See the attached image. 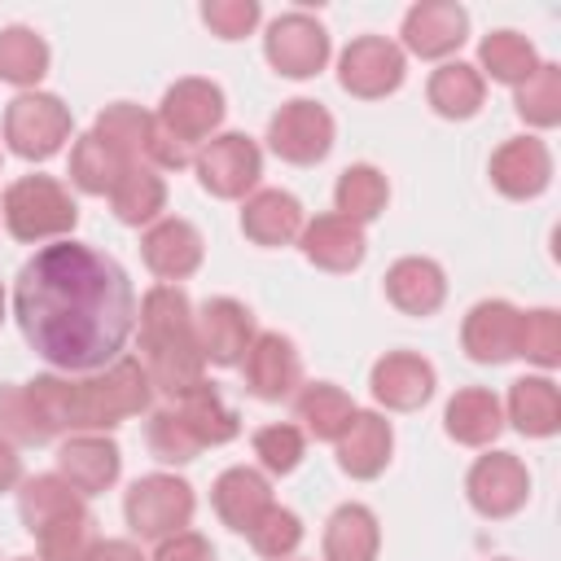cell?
Wrapping results in <instances>:
<instances>
[{
  "label": "cell",
  "mask_w": 561,
  "mask_h": 561,
  "mask_svg": "<svg viewBox=\"0 0 561 561\" xmlns=\"http://www.w3.org/2000/svg\"><path fill=\"white\" fill-rule=\"evenodd\" d=\"M390 202V180L373 162H351L333 184V210L351 224H373Z\"/></svg>",
  "instance_id": "836d02e7"
},
{
  "label": "cell",
  "mask_w": 561,
  "mask_h": 561,
  "mask_svg": "<svg viewBox=\"0 0 561 561\" xmlns=\"http://www.w3.org/2000/svg\"><path fill=\"white\" fill-rule=\"evenodd\" d=\"M443 430L460 447H491L504 430V403L486 386H465L443 408Z\"/></svg>",
  "instance_id": "484cf974"
},
{
  "label": "cell",
  "mask_w": 561,
  "mask_h": 561,
  "mask_svg": "<svg viewBox=\"0 0 561 561\" xmlns=\"http://www.w3.org/2000/svg\"><path fill=\"white\" fill-rule=\"evenodd\" d=\"M302 224H307L302 202L294 193H285V188H254L241 202V232H245V241H254L263 250L294 245Z\"/></svg>",
  "instance_id": "cb8c5ba5"
},
{
  "label": "cell",
  "mask_w": 561,
  "mask_h": 561,
  "mask_svg": "<svg viewBox=\"0 0 561 561\" xmlns=\"http://www.w3.org/2000/svg\"><path fill=\"white\" fill-rule=\"evenodd\" d=\"M491 184L513 197V202H530L552 184V149L539 136H508L495 153H491Z\"/></svg>",
  "instance_id": "d6986e66"
},
{
  "label": "cell",
  "mask_w": 561,
  "mask_h": 561,
  "mask_svg": "<svg viewBox=\"0 0 561 561\" xmlns=\"http://www.w3.org/2000/svg\"><path fill=\"white\" fill-rule=\"evenodd\" d=\"M193 324H197V346L215 368H237L250 342L259 337L254 311L237 298H206L202 311H193Z\"/></svg>",
  "instance_id": "5bb4252c"
},
{
  "label": "cell",
  "mask_w": 561,
  "mask_h": 561,
  "mask_svg": "<svg viewBox=\"0 0 561 561\" xmlns=\"http://www.w3.org/2000/svg\"><path fill=\"white\" fill-rule=\"evenodd\" d=\"M228 114V101H224V88L210 83V79H175L167 92H162V105H158V123L171 127L184 145L202 149L210 136H219V123Z\"/></svg>",
  "instance_id": "7c38bea8"
},
{
  "label": "cell",
  "mask_w": 561,
  "mask_h": 561,
  "mask_svg": "<svg viewBox=\"0 0 561 561\" xmlns=\"http://www.w3.org/2000/svg\"><path fill=\"white\" fill-rule=\"evenodd\" d=\"M465 495H469L478 517L504 522V517L526 508V500H530V469L513 451H486V456H478L469 465Z\"/></svg>",
  "instance_id": "8fae6325"
},
{
  "label": "cell",
  "mask_w": 561,
  "mask_h": 561,
  "mask_svg": "<svg viewBox=\"0 0 561 561\" xmlns=\"http://www.w3.org/2000/svg\"><path fill=\"white\" fill-rule=\"evenodd\" d=\"M434 386H438V373L425 355L416 351H386L373 373H368V390L381 408L390 412H416L434 399Z\"/></svg>",
  "instance_id": "9a60e30c"
},
{
  "label": "cell",
  "mask_w": 561,
  "mask_h": 561,
  "mask_svg": "<svg viewBox=\"0 0 561 561\" xmlns=\"http://www.w3.org/2000/svg\"><path fill=\"white\" fill-rule=\"evenodd\" d=\"M333 140H337V123L311 96H294V101H285L267 118V149L280 162H289V167H316V162H324L329 149H333Z\"/></svg>",
  "instance_id": "ba28073f"
},
{
  "label": "cell",
  "mask_w": 561,
  "mask_h": 561,
  "mask_svg": "<svg viewBox=\"0 0 561 561\" xmlns=\"http://www.w3.org/2000/svg\"><path fill=\"white\" fill-rule=\"evenodd\" d=\"M517 355L543 373H552L561 364V316L552 307H535L522 311V329H517Z\"/></svg>",
  "instance_id": "ab89813d"
},
{
  "label": "cell",
  "mask_w": 561,
  "mask_h": 561,
  "mask_svg": "<svg viewBox=\"0 0 561 561\" xmlns=\"http://www.w3.org/2000/svg\"><path fill=\"white\" fill-rule=\"evenodd\" d=\"M79 513H83V500L57 473H35L18 491V517L31 535H39V530H48L66 517H79Z\"/></svg>",
  "instance_id": "d6a6232c"
},
{
  "label": "cell",
  "mask_w": 561,
  "mask_h": 561,
  "mask_svg": "<svg viewBox=\"0 0 561 561\" xmlns=\"http://www.w3.org/2000/svg\"><path fill=\"white\" fill-rule=\"evenodd\" d=\"M149 123H153V114H145L140 105H131V101H114V105H105L101 114H96V123H92V131L123 158V162H140L145 158V140H149Z\"/></svg>",
  "instance_id": "f35d334b"
},
{
  "label": "cell",
  "mask_w": 561,
  "mask_h": 561,
  "mask_svg": "<svg viewBox=\"0 0 561 561\" xmlns=\"http://www.w3.org/2000/svg\"><path fill=\"white\" fill-rule=\"evenodd\" d=\"M35 543H39V561H83L92 548V517L88 513L66 517V522L39 530Z\"/></svg>",
  "instance_id": "f6af8a7d"
},
{
  "label": "cell",
  "mask_w": 561,
  "mask_h": 561,
  "mask_svg": "<svg viewBox=\"0 0 561 561\" xmlns=\"http://www.w3.org/2000/svg\"><path fill=\"white\" fill-rule=\"evenodd\" d=\"M241 373H245V390L263 403L294 399V390L302 386V359L285 333H259L241 359Z\"/></svg>",
  "instance_id": "ac0fdd59"
},
{
  "label": "cell",
  "mask_w": 561,
  "mask_h": 561,
  "mask_svg": "<svg viewBox=\"0 0 561 561\" xmlns=\"http://www.w3.org/2000/svg\"><path fill=\"white\" fill-rule=\"evenodd\" d=\"M131 162H123L96 131H83L75 145H70V184L88 197H110L114 184L123 180Z\"/></svg>",
  "instance_id": "8d00e7d4"
},
{
  "label": "cell",
  "mask_w": 561,
  "mask_h": 561,
  "mask_svg": "<svg viewBox=\"0 0 561 561\" xmlns=\"http://www.w3.org/2000/svg\"><path fill=\"white\" fill-rule=\"evenodd\" d=\"M381 522L368 504H337L324 522V561H377Z\"/></svg>",
  "instance_id": "83f0119b"
},
{
  "label": "cell",
  "mask_w": 561,
  "mask_h": 561,
  "mask_svg": "<svg viewBox=\"0 0 561 561\" xmlns=\"http://www.w3.org/2000/svg\"><path fill=\"white\" fill-rule=\"evenodd\" d=\"M145 443H149L153 460H162V465H188V460H197V451H202V443L193 438V430L180 421L175 408H162V412L149 416Z\"/></svg>",
  "instance_id": "7bdbcfd3"
},
{
  "label": "cell",
  "mask_w": 561,
  "mask_h": 561,
  "mask_svg": "<svg viewBox=\"0 0 561 561\" xmlns=\"http://www.w3.org/2000/svg\"><path fill=\"white\" fill-rule=\"evenodd\" d=\"M123 473V451L114 438L105 434H70L61 447H57V478L79 495H101L118 482Z\"/></svg>",
  "instance_id": "2e32d148"
},
{
  "label": "cell",
  "mask_w": 561,
  "mask_h": 561,
  "mask_svg": "<svg viewBox=\"0 0 561 561\" xmlns=\"http://www.w3.org/2000/svg\"><path fill=\"white\" fill-rule=\"evenodd\" d=\"M513 110L522 123L548 131L561 123V66L557 61H539V70L513 88Z\"/></svg>",
  "instance_id": "74e56055"
},
{
  "label": "cell",
  "mask_w": 561,
  "mask_h": 561,
  "mask_svg": "<svg viewBox=\"0 0 561 561\" xmlns=\"http://www.w3.org/2000/svg\"><path fill=\"white\" fill-rule=\"evenodd\" d=\"M175 412H180V421L193 430V438H197L202 447H224V443H232V438L241 434L237 408H228L224 394H219L210 381L184 390V394L175 399Z\"/></svg>",
  "instance_id": "4dcf8cb0"
},
{
  "label": "cell",
  "mask_w": 561,
  "mask_h": 561,
  "mask_svg": "<svg viewBox=\"0 0 561 561\" xmlns=\"http://www.w3.org/2000/svg\"><path fill=\"white\" fill-rule=\"evenodd\" d=\"M386 298L403 316H434L447 302V272L425 254H403L386 267Z\"/></svg>",
  "instance_id": "d4e9b609"
},
{
  "label": "cell",
  "mask_w": 561,
  "mask_h": 561,
  "mask_svg": "<svg viewBox=\"0 0 561 561\" xmlns=\"http://www.w3.org/2000/svg\"><path fill=\"white\" fill-rule=\"evenodd\" d=\"M504 421L526 438H552L561 430V390L552 377H517L504 399Z\"/></svg>",
  "instance_id": "4316f807"
},
{
  "label": "cell",
  "mask_w": 561,
  "mask_h": 561,
  "mask_svg": "<svg viewBox=\"0 0 561 561\" xmlns=\"http://www.w3.org/2000/svg\"><path fill=\"white\" fill-rule=\"evenodd\" d=\"M13 320L44 364L83 377L123 355L136 324V294L105 250L66 237L39 245L18 267Z\"/></svg>",
  "instance_id": "6da1fadb"
},
{
  "label": "cell",
  "mask_w": 561,
  "mask_h": 561,
  "mask_svg": "<svg viewBox=\"0 0 561 561\" xmlns=\"http://www.w3.org/2000/svg\"><path fill=\"white\" fill-rule=\"evenodd\" d=\"M149 561H215V548L197 530H175V535L158 539V548H153Z\"/></svg>",
  "instance_id": "7dc6e473"
},
{
  "label": "cell",
  "mask_w": 561,
  "mask_h": 561,
  "mask_svg": "<svg viewBox=\"0 0 561 561\" xmlns=\"http://www.w3.org/2000/svg\"><path fill=\"white\" fill-rule=\"evenodd\" d=\"M140 259H145V267L162 280V285H175V280H184V276H193L197 267H202V259H206V241H202V232L188 224V219H158V224H149L145 228V237H140Z\"/></svg>",
  "instance_id": "44dd1931"
},
{
  "label": "cell",
  "mask_w": 561,
  "mask_h": 561,
  "mask_svg": "<svg viewBox=\"0 0 561 561\" xmlns=\"http://www.w3.org/2000/svg\"><path fill=\"white\" fill-rule=\"evenodd\" d=\"M110 206H114L118 224H127V228H149V224H158L162 210H167V180H162L153 167L136 162V167H127L123 180L114 184Z\"/></svg>",
  "instance_id": "1f68e13d"
},
{
  "label": "cell",
  "mask_w": 561,
  "mask_h": 561,
  "mask_svg": "<svg viewBox=\"0 0 561 561\" xmlns=\"http://www.w3.org/2000/svg\"><path fill=\"white\" fill-rule=\"evenodd\" d=\"M0 438H9L13 447H39L48 443V425L39 421L26 386H13V381H0Z\"/></svg>",
  "instance_id": "b9f144b4"
},
{
  "label": "cell",
  "mask_w": 561,
  "mask_h": 561,
  "mask_svg": "<svg viewBox=\"0 0 561 561\" xmlns=\"http://www.w3.org/2000/svg\"><path fill=\"white\" fill-rule=\"evenodd\" d=\"M13 486H22V456L9 438H0V495Z\"/></svg>",
  "instance_id": "681fc988"
},
{
  "label": "cell",
  "mask_w": 561,
  "mask_h": 561,
  "mask_svg": "<svg viewBox=\"0 0 561 561\" xmlns=\"http://www.w3.org/2000/svg\"><path fill=\"white\" fill-rule=\"evenodd\" d=\"M0 324H4V285H0Z\"/></svg>",
  "instance_id": "f907efd6"
},
{
  "label": "cell",
  "mask_w": 561,
  "mask_h": 561,
  "mask_svg": "<svg viewBox=\"0 0 561 561\" xmlns=\"http://www.w3.org/2000/svg\"><path fill=\"white\" fill-rule=\"evenodd\" d=\"M18 561H31V557H18Z\"/></svg>",
  "instance_id": "816d5d0a"
},
{
  "label": "cell",
  "mask_w": 561,
  "mask_h": 561,
  "mask_svg": "<svg viewBox=\"0 0 561 561\" xmlns=\"http://www.w3.org/2000/svg\"><path fill=\"white\" fill-rule=\"evenodd\" d=\"M193 513H197V495L175 473H145L123 495V517H127L136 539H153L158 543V539H167L175 530H188Z\"/></svg>",
  "instance_id": "8992f818"
},
{
  "label": "cell",
  "mask_w": 561,
  "mask_h": 561,
  "mask_svg": "<svg viewBox=\"0 0 561 561\" xmlns=\"http://www.w3.org/2000/svg\"><path fill=\"white\" fill-rule=\"evenodd\" d=\"M0 219L13 241L39 245V241H66L79 224V206L70 188L53 175H22L0 193Z\"/></svg>",
  "instance_id": "277c9868"
},
{
  "label": "cell",
  "mask_w": 561,
  "mask_h": 561,
  "mask_svg": "<svg viewBox=\"0 0 561 561\" xmlns=\"http://www.w3.org/2000/svg\"><path fill=\"white\" fill-rule=\"evenodd\" d=\"M298 250H302V259H307L311 267L333 272V276H346V272H355V267L364 263L368 237H364L359 224H351V219H342L337 210H329V215H316V219L302 224Z\"/></svg>",
  "instance_id": "ffe728a7"
},
{
  "label": "cell",
  "mask_w": 561,
  "mask_h": 561,
  "mask_svg": "<svg viewBox=\"0 0 561 561\" xmlns=\"http://www.w3.org/2000/svg\"><path fill=\"white\" fill-rule=\"evenodd\" d=\"M48 39L31 26H0V79L22 88V92H35V83L48 75Z\"/></svg>",
  "instance_id": "e575fe53"
},
{
  "label": "cell",
  "mask_w": 561,
  "mask_h": 561,
  "mask_svg": "<svg viewBox=\"0 0 561 561\" xmlns=\"http://www.w3.org/2000/svg\"><path fill=\"white\" fill-rule=\"evenodd\" d=\"M495 561H508V557H495Z\"/></svg>",
  "instance_id": "f5cc1de1"
},
{
  "label": "cell",
  "mask_w": 561,
  "mask_h": 561,
  "mask_svg": "<svg viewBox=\"0 0 561 561\" xmlns=\"http://www.w3.org/2000/svg\"><path fill=\"white\" fill-rule=\"evenodd\" d=\"M517 329H522V307H513L508 298H482L465 311L460 346L473 364H508L517 359Z\"/></svg>",
  "instance_id": "e0dca14e"
},
{
  "label": "cell",
  "mask_w": 561,
  "mask_h": 561,
  "mask_svg": "<svg viewBox=\"0 0 561 561\" xmlns=\"http://www.w3.org/2000/svg\"><path fill=\"white\" fill-rule=\"evenodd\" d=\"M250 543H254V552L267 557V561H289V557L298 552V543H302V517H298L294 508L272 504V508L259 517V526L250 530Z\"/></svg>",
  "instance_id": "ee69618b"
},
{
  "label": "cell",
  "mask_w": 561,
  "mask_h": 561,
  "mask_svg": "<svg viewBox=\"0 0 561 561\" xmlns=\"http://www.w3.org/2000/svg\"><path fill=\"white\" fill-rule=\"evenodd\" d=\"M294 412L302 421L298 425L302 434H311L316 443H337L342 430L355 416V399L342 386H333V381H307L298 390V399H294Z\"/></svg>",
  "instance_id": "f546056e"
},
{
  "label": "cell",
  "mask_w": 561,
  "mask_h": 561,
  "mask_svg": "<svg viewBox=\"0 0 561 561\" xmlns=\"http://www.w3.org/2000/svg\"><path fill=\"white\" fill-rule=\"evenodd\" d=\"M83 561H149L136 539H92Z\"/></svg>",
  "instance_id": "c3c4849f"
},
{
  "label": "cell",
  "mask_w": 561,
  "mask_h": 561,
  "mask_svg": "<svg viewBox=\"0 0 561 561\" xmlns=\"http://www.w3.org/2000/svg\"><path fill=\"white\" fill-rule=\"evenodd\" d=\"M469 39V13L456 0H421L403 13L399 48L421 61H447Z\"/></svg>",
  "instance_id": "4fadbf2b"
},
{
  "label": "cell",
  "mask_w": 561,
  "mask_h": 561,
  "mask_svg": "<svg viewBox=\"0 0 561 561\" xmlns=\"http://www.w3.org/2000/svg\"><path fill=\"white\" fill-rule=\"evenodd\" d=\"M26 394L48 425V434H105L153 403V381L140 359L118 355L114 364L70 377V373H44L26 381Z\"/></svg>",
  "instance_id": "7a4b0ae2"
},
{
  "label": "cell",
  "mask_w": 561,
  "mask_h": 561,
  "mask_svg": "<svg viewBox=\"0 0 561 561\" xmlns=\"http://www.w3.org/2000/svg\"><path fill=\"white\" fill-rule=\"evenodd\" d=\"M210 504H215V513H219V522H224L228 530L250 535V530L259 526V517H263L276 500H272V482H267L263 469L232 465V469H224V473L215 478Z\"/></svg>",
  "instance_id": "603a6c76"
},
{
  "label": "cell",
  "mask_w": 561,
  "mask_h": 561,
  "mask_svg": "<svg viewBox=\"0 0 561 561\" xmlns=\"http://www.w3.org/2000/svg\"><path fill=\"white\" fill-rule=\"evenodd\" d=\"M329 53H333V44H329L324 22L311 18V13H302V9H289V13L272 18L267 31H263V57L285 79H311V75H320L329 66Z\"/></svg>",
  "instance_id": "9c48e42d"
},
{
  "label": "cell",
  "mask_w": 561,
  "mask_h": 561,
  "mask_svg": "<svg viewBox=\"0 0 561 561\" xmlns=\"http://www.w3.org/2000/svg\"><path fill=\"white\" fill-rule=\"evenodd\" d=\"M337 447V469L355 482H373L386 473L390 456H394V430L381 412H364L355 408L351 425L342 430V438L333 443Z\"/></svg>",
  "instance_id": "7402d4cb"
},
{
  "label": "cell",
  "mask_w": 561,
  "mask_h": 561,
  "mask_svg": "<svg viewBox=\"0 0 561 561\" xmlns=\"http://www.w3.org/2000/svg\"><path fill=\"white\" fill-rule=\"evenodd\" d=\"M70 105L53 92H18L4 105V145L26 162H48L70 140Z\"/></svg>",
  "instance_id": "5b68a950"
},
{
  "label": "cell",
  "mask_w": 561,
  "mask_h": 561,
  "mask_svg": "<svg viewBox=\"0 0 561 561\" xmlns=\"http://www.w3.org/2000/svg\"><path fill=\"white\" fill-rule=\"evenodd\" d=\"M197 184L219 202H245L259 188L263 175V149L245 131H219L210 136L193 158Z\"/></svg>",
  "instance_id": "52a82bcc"
},
{
  "label": "cell",
  "mask_w": 561,
  "mask_h": 561,
  "mask_svg": "<svg viewBox=\"0 0 561 561\" xmlns=\"http://www.w3.org/2000/svg\"><path fill=\"white\" fill-rule=\"evenodd\" d=\"M140 364L153 381V390L180 399L184 390L206 381V355L197 346L193 302L180 285H153L140 298Z\"/></svg>",
  "instance_id": "3957f363"
},
{
  "label": "cell",
  "mask_w": 561,
  "mask_h": 561,
  "mask_svg": "<svg viewBox=\"0 0 561 561\" xmlns=\"http://www.w3.org/2000/svg\"><path fill=\"white\" fill-rule=\"evenodd\" d=\"M250 443H254L259 469H263V473H276V478L294 473V469L302 465V456H307V434H302L294 421H272V425L254 430Z\"/></svg>",
  "instance_id": "60d3db41"
},
{
  "label": "cell",
  "mask_w": 561,
  "mask_h": 561,
  "mask_svg": "<svg viewBox=\"0 0 561 561\" xmlns=\"http://www.w3.org/2000/svg\"><path fill=\"white\" fill-rule=\"evenodd\" d=\"M408 79V53L386 35H359L337 53V83L359 101H381Z\"/></svg>",
  "instance_id": "30bf717a"
},
{
  "label": "cell",
  "mask_w": 561,
  "mask_h": 561,
  "mask_svg": "<svg viewBox=\"0 0 561 561\" xmlns=\"http://www.w3.org/2000/svg\"><path fill=\"white\" fill-rule=\"evenodd\" d=\"M425 101L438 118H451V123H465L482 110L486 101V79L478 75V66L469 61H443L430 83H425Z\"/></svg>",
  "instance_id": "f1b7e54d"
},
{
  "label": "cell",
  "mask_w": 561,
  "mask_h": 561,
  "mask_svg": "<svg viewBox=\"0 0 561 561\" xmlns=\"http://www.w3.org/2000/svg\"><path fill=\"white\" fill-rule=\"evenodd\" d=\"M259 18H263L259 0H206L202 4V22L219 39H245L259 26Z\"/></svg>",
  "instance_id": "bcb514c9"
},
{
  "label": "cell",
  "mask_w": 561,
  "mask_h": 561,
  "mask_svg": "<svg viewBox=\"0 0 561 561\" xmlns=\"http://www.w3.org/2000/svg\"><path fill=\"white\" fill-rule=\"evenodd\" d=\"M535 70H539V53H535V44L526 35H517V31H491V35H482V44H478V75L482 79L491 75L495 83L517 88Z\"/></svg>",
  "instance_id": "d590c367"
}]
</instances>
